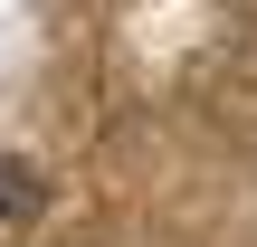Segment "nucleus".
<instances>
[{"mask_svg": "<svg viewBox=\"0 0 257 247\" xmlns=\"http://www.w3.org/2000/svg\"><path fill=\"white\" fill-rule=\"evenodd\" d=\"M19 209H38V181H29V162L0 152V219H19Z\"/></svg>", "mask_w": 257, "mask_h": 247, "instance_id": "nucleus-1", "label": "nucleus"}]
</instances>
